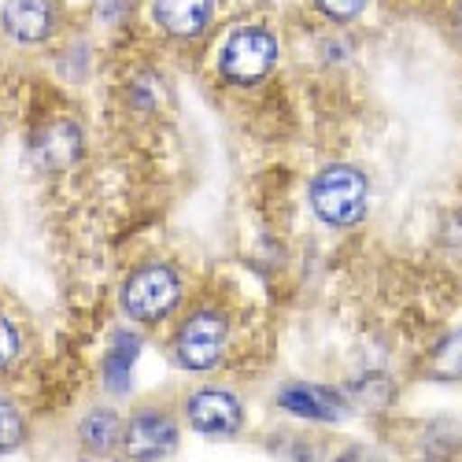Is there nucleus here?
<instances>
[{"label":"nucleus","mask_w":462,"mask_h":462,"mask_svg":"<svg viewBox=\"0 0 462 462\" xmlns=\"http://www.w3.org/2000/svg\"><path fill=\"white\" fill-rule=\"evenodd\" d=\"M0 26H5L15 42L37 45V42H45V37H52L56 8L49 0H5V8H0Z\"/></svg>","instance_id":"obj_8"},{"label":"nucleus","mask_w":462,"mask_h":462,"mask_svg":"<svg viewBox=\"0 0 462 462\" xmlns=\"http://www.w3.org/2000/svg\"><path fill=\"white\" fill-rule=\"evenodd\" d=\"M430 374L437 381H458L462 377V329L448 333L430 352Z\"/></svg>","instance_id":"obj_13"},{"label":"nucleus","mask_w":462,"mask_h":462,"mask_svg":"<svg viewBox=\"0 0 462 462\" xmlns=\"http://www.w3.org/2000/svg\"><path fill=\"white\" fill-rule=\"evenodd\" d=\"M152 15L171 37H197L211 26L215 0H152Z\"/></svg>","instance_id":"obj_9"},{"label":"nucleus","mask_w":462,"mask_h":462,"mask_svg":"<svg viewBox=\"0 0 462 462\" xmlns=\"http://www.w3.org/2000/svg\"><path fill=\"white\" fill-rule=\"evenodd\" d=\"M311 5L333 23H352L356 15H363L370 8V0H311Z\"/></svg>","instance_id":"obj_15"},{"label":"nucleus","mask_w":462,"mask_h":462,"mask_svg":"<svg viewBox=\"0 0 462 462\" xmlns=\"http://www.w3.org/2000/svg\"><path fill=\"white\" fill-rule=\"evenodd\" d=\"M23 440H26V418H23V411L12 400L0 396V455L19 451Z\"/></svg>","instance_id":"obj_14"},{"label":"nucleus","mask_w":462,"mask_h":462,"mask_svg":"<svg viewBox=\"0 0 462 462\" xmlns=\"http://www.w3.org/2000/svg\"><path fill=\"white\" fill-rule=\"evenodd\" d=\"M226 340H229V326L218 311L211 307H200L192 311L181 326H178V337H174V359L178 366L185 370H211L222 363V352H226Z\"/></svg>","instance_id":"obj_4"},{"label":"nucleus","mask_w":462,"mask_h":462,"mask_svg":"<svg viewBox=\"0 0 462 462\" xmlns=\"http://www.w3.org/2000/svg\"><path fill=\"white\" fill-rule=\"evenodd\" d=\"M278 407L296 414V418H311V421H337L348 411L344 393H333L326 384H307V381H292L278 393Z\"/></svg>","instance_id":"obj_7"},{"label":"nucleus","mask_w":462,"mask_h":462,"mask_svg":"<svg viewBox=\"0 0 462 462\" xmlns=\"http://www.w3.org/2000/svg\"><path fill=\"white\" fill-rule=\"evenodd\" d=\"M141 359V337L130 329H119L107 344V356H104V381L115 396H126L130 393V377L134 366Z\"/></svg>","instance_id":"obj_11"},{"label":"nucleus","mask_w":462,"mask_h":462,"mask_svg":"<svg viewBox=\"0 0 462 462\" xmlns=\"http://www.w3.org/2000/svg\"><path fill=\"white\" fill-rule=\"evenodd\" d=\"M15 356H19V329L5 315H0V370L12 366Z\"/></svg>","instance_id":"obj_16"},{"label":"nucleus","mask_w":462,"mask_h":462,"mask_svg":"<svg viewBox=\"0 0 462 462\" xmlns=\"http://www.w3.org/2000/svg\"><path fill=\"white\" fill-rule=\"evenodd\" d=\"M123 444H126V455L134 462H160L178 448V426L167 411L144 407L130 418Z\"/></svg>","instance_id":"obj_5"},{"label":"nucleus","mask_w":462,"mask_h":462,"mask_svg":"<svg viewBox=\"0 0 462 462\" xmlns=\"http://www.w3.org/2000/svg\"><path fill=\"white\" fill-rule=\"evenodd\" d=\"M181 303V278L167 263H144L123 285V311L137 326H160Z\"/></svg>","instance_id":"obj_1"},{"label":"nucleus","mask_w":462,"mask_h":462,"mask_svg":"<svg viewBox=\"0 0 462 462\" xmlns=\"http://www.w3.org/2000/svg\"><path fill=\"white\" fill-rule=\"evenodd\" d=\"M79 437H82V444H86L89 451L107 455L115 444H123L126 426L119 421V414H115V411H89V414L82 418V426H79Z\"/></svg>","instance_id":"obj_12"},{"label":"nucleus","mask_w":462,"mask_h":462,"mask_svg":"<svg viewBox=\"0 0 462 462\" xmlns=\"http://www.w3.org/2000/svg\"><path fill=\"white\" fill-rule=\"evenodd\" d=\"M33 156L49 171H67L74 160L82 156V130L70 119H56L42 130V137L33 141Z\"/></svg>","instance_id":"obj_10"},{"label":"nucleus","mask_w":462,"mask_h":462,"mask_svg":"<svg viewBox=\"0 0 462 462\" xmlns=\"http://www.w3.org/2000/svg\"><path fill=\"white\" fill-rule=\"evenodd\" d=\"M366 197H370V185L363 171L348 163H333L319 171L311 181V192H307L311 211L329 226H356L366 215Z\"/></svg>","instance_id":"obj_2"},{"label":"nucleus","mask_w":462,"mask_h":462,"mask_svg":"<svg viewBox=\"0 0 462 462\" xmlns=\"http://www.w3.org/2000/svg\"><path fill=\"white\" fill-rule=\"evenodd\" d=\"M189 426L204 437H234L245 426V407L234 393L222 389H200L185 400Z\"/></svg>","instance_id":"obj_6"},{"label":"nucleus","mask_w":462,"mask_h":462,"mask_svg":"<svg viewBox=\"0 0 462 462\" xmlns=\"http://www.w3.org/2000/svg\"><path fill=\"white\" fill-rule=\"evenodd\" d=\"M455 30L462 33V0H458V8H455Z\"/></svg>","instance_id":"obj_17"},{"label":"nucleus","mask_w":462,"mask_h":462,"mask_svg":"<svg viewBox=\"0 0 462 462\" xmlns=\"http://www.w3.org/2000/svg\"><path fill=\"white\" fill-rule=\"evenodd\" d=\"M278 63V37L266 26H234L218 45V74L234 86H255Z\"/></svg>","instance_id":"obj_3"}]
</instances>
